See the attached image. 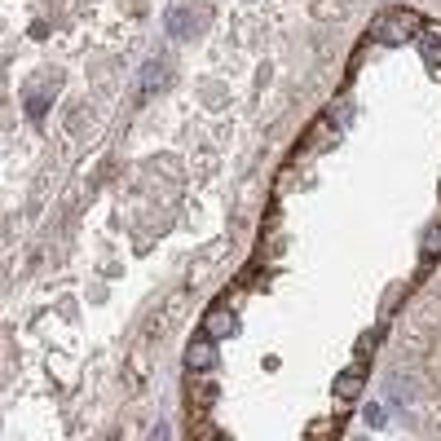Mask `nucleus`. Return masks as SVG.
I'll return each instance as SVG.
<instances>
[{
    "label": "nucleus",
    "mask_w": 441,
    "mask_h": 441,
    "mask_svg": "<svg viewBox=\"0 0 441 441\" xmlns=\"http://www.w3.org/2000/svg\"><path fill=\"white\" fill-rule=\"evenodd\" d=\"M415 31H419V13H411V9H393V13H384V18H380L375 36H380L384 44H406Z\"/></svg>",
    "instance_id": "obj_1"
},
{
    "label": "nucleus",
    "mask_w": 441,
    "mask_h": 441,
    "mask_svg": "<svg viewBox=\"0 0 441 441\" xmlns=\"http://www.w3.org/2000/svg\"><path fill=\"white\" fill-rule=\"evenodd\" d=\"M212 357H217V349H212V340H194V345L186 349V366L190 371H207Z\"/></svg>",
    "instance_id": "obj_2"
},
{
    "label": "nucleus",
    "mask_w": 441,
    "mask_h": 441,
    "mask_svg": "<svg viewBox=\"0 0 441 441\" xmlns=\"http://www.w3.org/2000/svg\"><path fill=\"white\" fill-rule=\"evenodd\" d=\"M137 84H141L146 93H159L163 84H168V67H163V62H146L141 75H137Z\"/></svg>",
    "instance_id": "obj_3"
},
{
    "label": "nucleus",
    "mask_w": 441,
    "mask_h": 441,
    "mask_svg": "<svg viewBox=\"0 0 441 441\" xmlns=\"http://www.w3.org/2000/svg\"><path fill=\"white\" fill-rule=\"evenodd\" d=\"M335 137H340V124L335 120H318L314 128H309L305 146H335Z\"/></svg>",
    "instance_id": "obj_4"
},
{
    "label": "nucleus",
    "mask_w": 441,
    "mask_h": 441,
    "mask_svg": "<svg viewBox=\"0 0 441 441\" xmlns=\"http://www.w3.org/2000/svg\"><path fill=\"white\" fill-rule=\"evenodd\" d=\"M207 335L212 340L234 335V314H230V309H212V314H207Z\"/></svg>",
    "instance_id": "obj_5"
},
{
    "label": "nucleus",
    "mask_w": 441,
    "mask_h": 441,
    "mask_svg": "<svg viewBox=\"0 0 441 441\" xmlns=\"http://www.w3.org/2000/svg\"><path fill=\"white\" fill-rule=\"evenodd\" d=\"M168 31H172V36H194V23H190V9H172L168 13Z\"/></svg>",
    "instance_id": "obj_6"
},
{
    "label": "nucleus",
    "mask_w": 441,
    "mask_h": 441,
    "mask_svg": "<svg viewBox=\"0 0 441 441\" xmlns=\"http://www.w3.org/2000/svg\"><path fill=\"white\" fill-rule=\"evenodd\" d=\"M357 393H362V375H340V380H335V397H357Z\"/></svg>",
    "instance_id": "obj_7"
},
{
    "label": "nucleus",
    "mask_w": 441,
    "mask_h": 441,
    "mask_svg": "<svg viewBox=\"0 0 441 441\" xmlns=\"http://www.w3.org/2000/svg\"><path fill=\"white\" fill-rule=\"evenodd\" d=\"M366 423H371V428H384V423H388L384 402H366Z\"/></svg>",
    "instance_id": "obj_8"
},
{
    "label": "nucleus",
    "mask_w": 441,
    "mask_h": 441,
    "mask_svg": "<svg viewBox=\"0 0 441 441\" xmlns=\"http://www.w3.org/2000/svg\"><path fill=\"white\" fill-rule=\"evenodd\" d=\"M44 110H49V97H44V93H40V97H27V115H31V120H40Z\"/></svg>",
    "instance_id": "obj_9"
},
{
    "label": "nucleus",
    "mask_w": 441,
    "mask_h": 441,
    "mask_svg": "<svg viewBox=\"0 0 441 441\" xmlns=\"http://www.w3.org/2000/svg\"><path fill=\"white\" fill-rule=\"evenodd\" d=\"M371 349H375V331L362 335V345H357V357H371Z\"/></svg>",
    "instance_id": "obj_10"
},
{
    "label": "nucleus",
    "mask_w": 441,
    "mask_h": 441,
    "mask_svg": "<svg viewBox=\"0 0 441 441\" xmlns=\"http://www.w3.org/2000/svg\"><path fill=\"white\" fill-rule=\"evenodd\" d=\"M441 252V225H433V234H428V256Z\"/></svg>",
    "instance_id": "obj_11"
}]
</instances>
